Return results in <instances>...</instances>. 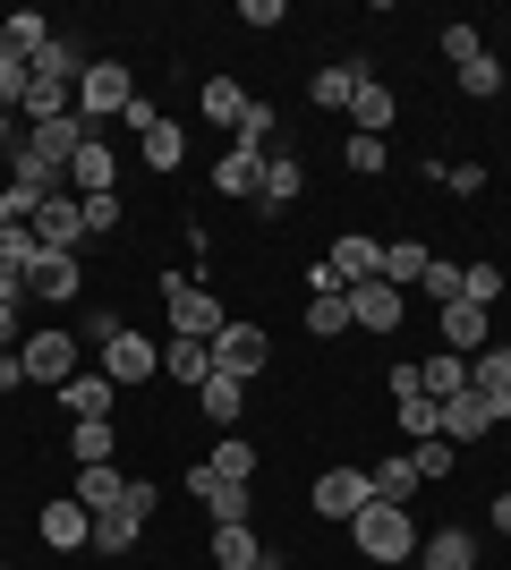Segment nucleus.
<instances>
[{
    "label": "nucleus",
    "instance_id": "obj_29",
    "mask_svg": "<svg viewBox=\"0 0 511 570\" xmlns=\"http://www.w3.org/2000/svg\"><path fill=\"white\" fill-rule=\"evenodd\" d=\"M163 375L196 392V383L214 375V341H179V333H170V341H163Z\"/></svg>",
    "mask_w": 511,
    "mask_h": 570
},
{
    "label": "nucleus",
    "instance_id": "obj_17",
    "mask_svg": "<svg viewBox=\"0 0 511 570\" xmlns=\"http://www.w3.org/2000/svg\"><path fill=\"white\" fill-rule=\"evenodd\" d=\"M77 77H86V51H77L69 35H51V43L35 51V95H77Z\"/></svg>",
    "mask_w": 511,
    "mask_h": 570
},
{
    "label": "nucleus",
    "instance_id": "obj_48",
    "mask_svg": "<svg viewBox=\"0 0 511 570\" xmlns=\"http://www.w3.org/2000/svg\"><path fill=\"white\" fill-rule=\"evenodd\" d=\"M417 289H426V298H435V307H452V298H461V264H426V282H417Z\"/></svg>",
    "mask_w": 511,
    "mask_h": 570
},
{
    "label": "nucleus",
    "instance_id": "obj_57",
    "mask_svg": "<svg viewBox=\"0 0 511 570\" xmlns=\"http://www.w3.org/2000/svg\"><path fill=\"white\" fill-rule=\"evenodd\" d=\"M0 154H18V111H0Z\"/></svg>",
    "mask_w": 511,
    "mask_h": 570
},
{
    "label": "nucleus",
    "instance_id": "obj_60",
    "mask_svg": "<svg viewBox=\"0 0 511 570\" xmlns=\"http://www.w3.org/2000/svg\"><path fill=\"white\" fill-rule=\"evenodd\" d=\"M0 570H9V562H0Z\"/></svg>",
    "mask_w": 511,
    "mask_h": 570
},
{
    "label": "nucleus",
    "instance_id": "obj_32",
    "mask_svg": "<svg viewBox=\"0 0 511 570\" xmlns=\"http://www.w3.org/2000/svg\"><path fill=\"white\" fill-rule=\"evenodd\" d=\"M196 111L214 119V128H239V111H247V86H239V77H205V86H196Z\"/></svg>",
    "mask_w": 511,
    "mask_h": 570
},
{
    "label": "nucleus",
    "instance_id": "obj_34",
    "mask_svg": "<svg viewBox=\"0 0 511 570\" xmlns=\"http://www.w3.org/2000/svg\"><path fill=\"white\" fill-rule=\"evenodd\" d=\"M111 452H120V426H111V417H86V426H69V460H77V469H102Z\"/></svg>",
    "mask_w": 511,
    "mask_h": 570
},
{
    "label": "nucleus",
    "instance_id": "obj_47",
    "mask_svg": "<svg viewBox=\"0 0 511 570\" xmlns=\"http://www.w3.org/2000/svg\"><path fill=\"white\" fill-rule=\"evenodd\" d=\"M478 51H487V35H478V26H443V60H452V69H469Z\"/></svg>",
    "mask_w": 511,
    "mask_h": 570
},
{
    "label": "nucleus",
    "instance_id": "obj_16",
    "mask_svg": "<svg viewBox=\"0 0 511 570\" xmlns=\"http://www.w3.org/2000/svg\"><path fill=\"white\" fill-rule=\"evenodd\" d=\"M494 426H503V417H494L478 392H452V401H435V434H443V443H478V434H494Z\"/></svg>",
    "mask_w": 511,
    "mask_h": 570
},
{
    "label": "nucleus",
    "instance_id": "obj_46",
    "mask_svg": "<svg viewBox=\"0 0 511 570\" xmlns=\"http://www.w3.org/2000/svg\"><path fill=\"white\" fill-rule=\"evenodd\" d=\"M410 460H417V485H435V476H452V443H443V434L410 443Z\"/></svg>",
    "mask_w": 511,
    "mask_h": 570
},
{
    "label": "nucleus",
    "instance_id": "obj_15",
    "mask_svg": "<svg viewBox=\"0 0 511 570\" xmlns=\"http://www.w3.org/2000/svg\"><path fill=\"white\" fill-rule=\"evenodd\" d=\"M298 196H307V170H298V154H265V188H256V214L282 222Z\"/></svg>",
    "mask_w": 511,
    "mask_h": 570
},
{
    "label": "nucleus",
    "instance_id": "obj_58",
    "mask_svg": "<svg viewBox=\"0 0 511 570\" xmlns=\"http://www.w3.org/2000/svg\"><path fill=\"white\" fill-rule=\"evenodd\" d=\"M494 537H511V494H503V502H494Z\"/></svg>",
    "mask_w": 511,
    "mask_h": 570
},
{
    "label": "nucleus",
    "instance_id": "obj_21",
    "mask_svg": "<svg viewBox=\"0 0 511 570\" xmlns=\"http://www.w3.org/2000/svg\"><path fill=\"white\" fill-rule=\"evenodd\" d=\"M214 570H282V553L256 546V528H214Z\"/></svg>",
    "mask_w": 511,
    "mask_h": 570
},
{
    "label": "nucleus",
    "instance_id": "obj_18",
    "mask_svg": "<svg viewBox=\"0 0 511 570\" xmlns=\"http://www.w3.org/2000/svg\"><path fill=\"white\" fill-rule=\"evenodd\" d=\"M69 188L77 196H120V154H111L102 137H86V145H77V163H69Z\"/></svg>",
    "mask_w": 511,
    "mask_h": 570
},
{
    "label": "nucleus",
    "instance_id": "obj_36",
    "mask_svg": "<svg viewBox=\"0 0 511 570\" xmlns=\"http://www.w3.org/2000/svg\"><path fill=\"white\" fill-rule=\"evenodd\" d=\"M366 476H375V494H384V502H410V494H417V460H410V452H384Z\"/></svg>",
    "mask_w": 511,
    "mask_h": 570
},
{
    "label": "nucleus",
    "instance_id": "obj_30",
    "mask_svg": "<svg viewBox=\"0 0 511 570\" xmlns=\"http://www.w3.org/2000/svg\"><path fill=\"white\" fill-rule=\"evenodd\" d=\"M358 77H375V60H333V69H316V86H307V95H316L324 111H350Z\"/></svg>",
    "mask_w": 511,
    "mask_h": 570
},
{
    "label": "nucleus",
    "instance_id": "obj_23",
    "mask_svg": "<svg viewBox=\"0 0 511 570\" xmlns=\"http://www.w3.org/2000/svg\"><path fill=\"white\" fill-rule=\"evenodd\" d=\"M487 341H494L487 307H469V298H452V307H443V350H452V357H478Z\"/></svg>",
    "mask_w": 511,
    "mask_h": 570
},
{
    "label": "nucleus",
    "instance_id": "obj_38",
    "mask_svg": "<svg viewBox=\"0 0 511 570\" xmlns=\"http://www.w3.org/2000/svg\"><path fill=\"white\" fill-rule=\"evenodd\" d=\"M273 128H282V119H273V102H247V111H239V128H230V154H265V145H273Z\"/></svg>",
    "mask_w": 511,
    "mask_h": 570
},
{
    "label": "nucleus",
    "instance_id": "obj_11",
    "mask_svg": "<svg viewBox=\"0 0 511 570\" xmlns=\"http://www.w3.org/2000/svg\"><path fill=\"white\" fill-rule=\"evenodd\" d=\"M324 264H333L341 289H358V282H375V273H384V238H375V230H341Z\"/></svg>",
    "mask_w": 511,
    "mask_h": 570
},
{
    "label": "nucleus",
    "instance_id": "obj_31",
    "mask_svg": "<svg viewBox=\"0 0 511 570\" xmlns=\"http://www.w3.org/2000/svg\"><path fill=\"white\" fill-rule=\"evenodd\" d=\"M417 392H426V401H452V392H469V357H452V350L417 357Z\"/></svg>",
    "mask_w": 511,
    "mask_h": 570
},
{
    "label": "nucleus",
    "instance_id": "obj_2",
    "mask_svg": "<svg viewBox=\"0 0 511 570\" xmlns=\"http://www.w3.org/2000/svg\"><path fill=\"white\" fill-rule=\"evenodd\" d=\"M163 307H170V333L179 341H214L230 315H222V298L205 282H188V273H163Z\"/></svg>",
    "mask_w": 511,
    "mask_h": 570
},
{
    "label": "nucleus",
    "instance_id": "obj_28",
    "mask_svg": "<svg viewBox=\"0 0 511 570\" xmlns=\"http://www.w3.org/2000/svg\"><path fill=\"white\" fill-rule=\"evenodd\" d=\"M196 409L230 434V426H239V409H247V383H239V375H205V383H196Z\"/></svg>",
    "mask_w": 511,
    "mask_h": 570
},
{
    "label": "nucleus",
    "instance_id": "obj_8",
    "mask_svg": "<svg viewBox=\"0 0 511 570\" xmlns=\"http://www.w3.org/2000/svg\"><path fill=\"white\" fill-rule=\"evenodd\" d=\"M102 375L120 383V392H128V383H154V375H163V341H146V333H128V324H120V333L102 341Z\"/></svg>",
    "mask_w": 511,
    "mask_h": 570
},
{
    "label": "nucleus",
    "instance_id": "obj_43",
    "mask_svg": "<svg viewBox=\"0 0 511 570\" xmlns=\"http://www.w3.org/2000/svg\"><path fill=\"white\" fill-rule=\"evenodd\" d=\"M341 163L358 170V179H375V170L392 163V137H350V145H341Z\"/></svg>",
    "mask_w": 511,
    "mask_h": 570
},
{
    "label": "nucleus",
    "instance_id": "obj_24",
    "mask_svg": "<svg viewBox=\"0 0 511 570\" xmlns=\"http://www.w3.org/2000/svg\"><path fill=\"white\" fill-rule=\"evenodd\" d=\"M417 570H478V537H469V528H435V537H417Z\"/></svg>",
    "mask_w": 511,
    "mask_h": 570
},
{
    "label": "nucleus",
    "instance_id": "obj_10",
    "mask_svg": "<svg viewBox=\"0 0 511 570\" xmlns=\"http://www.w3.org/2000/svg\"><path fill=\"white\" fill-rule=\"evenodd\" d=\"M366 502H375V476H366V469H324V476H316V511H324V520L350 528Z\"/></svg>",
    "mask_w": 511,
    "mask_h": 570
},
{
    "label": "nucleus",
    "instance_id": "obj_4",
    "mask_svg": "<svg viewBox=\"0 0 511 570\" xmlns=\"http://www.w3.org/2000/svg\"><path fill=\"white\" fill-rule=\"evenodd\" d=\"M128 102H137V77H128L120 60H86V77H77V119L102 128V119L128 111Z\"/></svg>",
    "mask_w": 511,
    "mask_h": 570
},
{
    "label": "nucleus",
    "instance_id": "obj_5",
    "mask_svg": "<svg viewBox=\"0 0 511 570\" xmlns=\"http://www.w3.org/2000/svg\"><path fill=\"white\" fill-rule=\"evenodd\" d=\"M188 502H205V520L214 528H247V511H256V485H239V476H222L196 460L188 469Z\"/></svg>",
    "mask_w": 511,
    "mask_h": 570
},
{
    "label": "nucleus",
    "instance_id": "obj_54",
    "mask_svg": "<svg viewBox=\"0 0 511 570\" xmlns=\"http://www.w3.org/2000/svg\"><path fill=\"white\" fill-rule=\"evenodd\" d=\"M0 307H26V273H9V264H0Z\"/></svg>",
    "mask_w": 511,
    "mask_h": 570
},
{
    "label": "nucleus",
    "instance_id": "obj_3",
    "mask_svg": "<svg viewBox=\"0 0 511 570\" xmlns=\"http://www.w3.org/2000/svg\"><path fill=\"white\" fill-rule=\"evenodd\" d=\"M18 357H26V383H43V392H60V383L77 375V357H86V341H77V333H60V324H43V333H26V341H18Z\"/></svg>",
    "mask_w": 511,
    "mask_h": 570
},
{
    "label": "nucleus",
    "instance_id": "obj_44",
    "mask_svg": "<svg viewBox=\"0 0 511 570\" xmlns=\"http://www.w3.org/2000/svg\"><path fill=\"white\" fill-rule=\"evenodd\" d=\"M461 298H469V307H494V298H503V264H469V273H461Z\"/></svg>",
    "mask_w": 511,
    "mask_h": 570
},
{
    "label": "nucleus",
    "instance_id": "obj_26",
    "mask_svg": "<svg viewBox=\"0 0 511 570\" xmlns=\"http://www.w3.org/2000/svg\"><path fill=\"white\" fill-rule=\"evenodd\" d=\"M69 494L86 502L95 520H102V511H120V502H128V476H120V460H102V469H77V485H69Z\"/></svg>",
    "mask_w": 511,
    "mask_h": 570
},
{
    "label": "nucleus",
    "instance_id": "obj_9",
    "mask_svg": "<svg viewBox=\"0 0 511 570\" xmlns=\"http://www.w3.org/2000/svg\"><path fill=\"white\" fill-rule=\"evenodd\" d=\"M35 238H43V256H77V247H86V205H77L69 188L43 196V205H35Z\"/></svg>",
    "mask_w": 511,
    "mask_h": 570
},
{
    "label": "nucleus",
    "instance_id": "obj_41",
    "mask_svg": "<svg viewBox=\"0 0 511 570\" xmlns=\"http://www.w3.org/2000/svg\"><path fill=\"white\" fill-rule=\"evenodd\" d=\"M26 95H35V60L0 51V111H26Z\"/></svg>",
    "mask_w": 511,
    "mask_h": 570
},
{
    "label": "nucleus",
    "instance_id": "obj_22",
    "mask_svg": "<svg viewBox=\"0 0 511 570\" xmlns=\"http://www.w3.org/2000/svg\"><path fill=\"white\" fill-rule=\"evenodd\" d=\"M26 298H51V307H60V298H86V264L77 256H43L35 273H26Z\"/></svg>",
    "mask_w": 511,
    "mask_h": 570
},
{
    "label": "nucleus",
    "instance_id": "obj_50",
    "mask_svg": "<svg viewBox=\"0 0 511 570\" xmlns=\"http://www.w3.org/2000/svg\"><path fill=\"white\" fill-rule=\"evenodd\" d=\"M443 179H452V196H478L487 188V163H443Z\"/></svg>",
    "mask_w": 511,
    "mask_h": 570
},
{
    "label": "nucleus",
    "instance_id": "obj_7",
    "mask_svg": "<svg viewBox=\"0 0 511 570\" xmlns=\"http://www.w3.org/2000/svg\"><path fill=\"white\" fill-rule=\"evenodd\" d=\"M265 366H273V341H265V324H239V315H230V324L214 333V375H239V383H256Z\"/></svg>",
    "mask_w": 511,
    "mask_h": 570
},
{
    "label": "nucleus",
    "instance_id": "obj_37",
    "mask_svg": "<svg viewBox=\"0 0 511 570\" xmlns=\"http://www.w3.org/2000/svg\"><path fill=\"white\" fill-rule=\"evenodd\" d=\"M0 264H9V273H35V264H43V238H35V222H0Z\"/></svg>",
    "mask_w": 511,
    "mask_h": 570
},
{
    "label": "nucleus",
    "instance_id": "obj_59",
    "mask_svg": "<svg viewBox=\"0 0 511 570\" xmlns=\"http://www.w3.org/2000/svg\"><path fill=\"white\" fill-rule=\"evenodd\" d=\"M0 196H9V179H0Z\"/></svg>",
    "mask_w": 511,
    "mask_h": 570
},
{
    "label": "nucleus",
    "instance_id": "obj_56",
    "mask_svg": "<svg viewBox=\"0 0 511 570\" xmlns=\"http://www.w3.org/2000/svg\"><path fill=\"white\" fill-rule=\"evenodd\" d=\"M18 341H26L18 333V307H0V350H18Z\"/></svg>",
    "mask_w": 511,
    "mask_h": 570
},
{
    "label": "nucleus",
    "instance_id": "obj_6",
    "mask_svg": "<svg viewBox=\"0 0 511 570\" xmlns=\"http://www.w3.org/2000/svg\"><path fill=\"white\" fill-rule=\"evenodd\" d=\"M86 137H102V128H86L77 111H60V119H26L18 145H26L43 170H60V179H69V163H77V145H86Z\"/></svg>",
    "mask_w": 511,
    "mask_h": 570
},
{
    "label": "nucleus",
    "instance_id": "obj_40",
    "mask_svg": "<svg viewBox=\"0 0 511 570\" xmlns=\"http://www.w3.org/2000/svg\"><path fill=\"white\" fill-rule=\"evenodd\" d=\"M205 469H222V476H239V485H256V443H247V434L230 426V434H222V443H214V460H205Z\"/></svg>",
    "mask_w": 511,
    "mask_h": 570
},
{
    "label": "nucleus",
    "instance_id": "obj_51",
    "mask_svg": "<svg viewBox=\"0 0 511 570\" xmlns=\"http://www.w3.org/2000/svg\"><path fill=\"white\" fill-rule=\"evenodd\" d=\"M154 502H163V494H154V476H128V502H120V511H137V520H154Z\"/></svg>",
    "mask_w": 511,
    "mask_h": 570
},
{
    "label": "nucleus",
    "instance_id": "obj_53",
    "mask_svg": "<svg viewBox=\"0 0 511 570\" xmlns=\"http://www.w3.org/2000/svg\"><path fill=\"white\" fill-rule=\"evenodd\" d=\"M239 18H247V26H282V18H291V0H247Z\"/></svg>",
    "mask_w": 511,
    "mask_h": 570
},
{
    "label": "nucleus",
    "instance_id": "obj_25",
    "mask_svg": "<svg viewBox=\"0 0 511 570\" xmlns=\"http://www.w3.org/2000/svg\"><path fill=\"white\" fill-rule=\"evenodd\" d=\"M256 188H265V154H222V163H214V196L256 205Z\"/></svg>",
    "mask_w": 511,
    "mask_h": 570
},
{
    "label": "nucleus",
    "instance_id": "obj_45",
    "mask_svg": "<svg viewBox=\"0 0 511 570\" xmlns=\"http://www.w3.org/2000/svg\"><path fill=\"white\" fill-rule=\"evenodd\" d=\"M392 426L410 434V443H426V434H435V401H426V392H417V401H392Z\"/></svg>",
    "mask_w": 511,
    "mask_h": 570
},
{
    "label": "nucleus",
    "instance_id": "obj_33",
    "mask_svg": "<svg viewBox=\"0 0 511 570\" xmlns=\"http://www.w3.org/2000/svg\"><path fill=\"white\" fill-rule=\"evenodd\" d=\"M43 43H51V18H43V9H9V18H0V51H18V60H35Z\"/></svg>",
    "mask_w": 511,
    "mask_h": 570
},
{
    "label": "nucleus",
    "instance_id": "obj_27",
    "mask_svg": "<svg viewBox=\"0 0 511 570\" xmlns=\"http://www.w3.org/2000/svg\"><path fill=\"white\" fill-rule=\"evenodd\" d=\"M426 264H435V247H426V238H384V282L392 289H410V282H426Z\"/></svg>",
    "mask_w": 511,
    "mask_h": 570
},
{
    "label": "nucleus",
    "instance_id": "obj_19",
    "mask_svg": "<svg viewBox=\"0 0 511 570\" xmlns=\"http://www.w3.org/2000/svg\"><path fill=\"white\" fill-rule=\"evenodd\" d=\"M111 392H120V383L102 375V366H77V375L60 383V409H69V426H86V417H111Z\"/></svg>",
    "mask_w": 511,
    "mask_h": 570
},
{
    "label": "nucleus",
    "instance_id": "obj_52",
    "mask_svg": "<svg viewBox=\"0 0 511 570\" xmlns=\"http://www.w3.org/2000/svg\"><path fill=\"white\" fill-rule=\"evenodd\" d=\"M120 119H128V128H137V137H146V128H163V102H154V95H137V102H128Z\"/></svg>",
    "mask_w": 511,
    "mask_h": 570
},
{
    "label": "nucleus",
    "instance_id": "obj_39",
    "mask_svg": "<svg viewBox=\"0 0 511 570\" xmlns=\"http://www.w3.org/2000/svg\"><path fill=\"white\" fill-rule=\"evenodd\" d=\"M137 154H146L154 170H179V163H188V137H179V119H163V128H146V137H137Z\"/></svg>",
    "mask_w": 511,
    "mask_h": 570
},
{
    "label": "nucleus",
    "instance_id": "obj_55",
    "mask_svg": "<svg viewBox=\"0 0 511 570\" xmlns=\"http://www.w3.org/2000/svg\"><path fill=\"white\" fill-rule=\"evenodd\" d=\"M18 383H26V357H18V350H0V392H18Z\"/></svg>",
    "mask_w": 511,
    "mask_h": 570
},
{
    "label": "nucleus",
    "instance_id": "obj_20",
    "mask_svg": "<svg viewBox=\"0 0 511 570\" xmlns=\"http://www.w3.org/2000/svg\"><path fill=\"white\" fill-rule=\"evenodd\" d=\"M469 392H478L494 417H511V350H494V341H487V350L469 357Z\"/></svg>",
    "mask_w": 511,
    "mask_h": 570
},
{
    "label": "nucleus",
    "instance_id": "obj_14",
    "mask_svg": "<svg viewBox=\"0 0 511 570\" xmlns=\"http://www.w3.org/2000/svg\"><path fill=\"white\" fill-rule=\"evenodd\" d=\"M392 119H401V95H392L384 77H358V95H350V137H392Z\"/></svg>",
    "mask_w": 511,
    "mask_h": 570
},
{
    "label": "nucleus",
    "instance_id": "obj_35",
    "mask_svg": "<svg viewBox=\"0 0 511 570\" xmlns=\"http://www.w3.org/2000/svg\"><path fill=\"white\" fill-rule=\"evenodd\" d=\"M137 537H146V520H137V511H102V520H95V553H111V562H120V553H137Z\"/></svg>",
    "mask_w": 511,
    "mask_h": 570
},
{
    "label": "nucleus",
    "instance_id": "obj_49",
    "mask_svg": "<svg viewBox=\"0 0 511 570\" xmlns=\"http://www.w3.org/2000/svg\"><path fill=\"white\" fill-rule=\"evenodd\" d=\"M77 205H86V238H95V230H120V196H77Z\"/></svg>",
    "mask_w": 511,
    "mask_h": 570
},
{
    "label": "nucleus",
    "instance_id": "obj_42",
    "mask_svg": "<svg viewBox=\"0 0 511 570\" xmlns=\"http://www.w3.org/2000/svg\"><path fill=\"white\" fill-rule=\"evenodd\" d=\"M461 95L469 102H494V95H503V60H494V51H478V60L461 69Z\"/></svg>",
    "mask_w": 511,
    "mask_h": 570
},
{
    "label": "nucleus",
    "instance_id": "obj_13",
    "mask_svg": "<svg viewBox=\"0 0 511 570\" xmlns=\"http://www.w3.org/2000/svg\"><path fill=\"white\" fill-rule=\"evenodd\" d=\"M350 333H401V289H392L384 273L350 289Z\"/></svg>",
    "mask_w": 511,
    "mask_h": 570
},
{
    "label": "nucleus",
    "instance_id": "obj_1",
    "mask_svg": "<svg viewBox=\"0 0 511 570\" xmlns=\"http://www.w3.org/2000/svg\"><path fill=\"white\" fill-rule=\"evenodd\" d=\"M350 546H358V562H384V570H401V562H417V520H410V502H366L358 520H350Z\"/></svg>",
    "mask_w": 511,
    "mask_h": 570
},
{
    "label": "nucleus",
    "instance_id": "obj_12",
    "mask_svg": "<svg viewBox=\"0 0 511 570\" xmlns=\"http://www.w3.org/2000/svg\"><path fill=\"white\" fill-rule=\"evenodd\" d=\"M35 528H43V546H51V553H86V546H95V511H86L77 494L43 502V520H35Z\"/></svg>",
    "mask_w": 511,
    "mask_h": 570
}]
</instances>
